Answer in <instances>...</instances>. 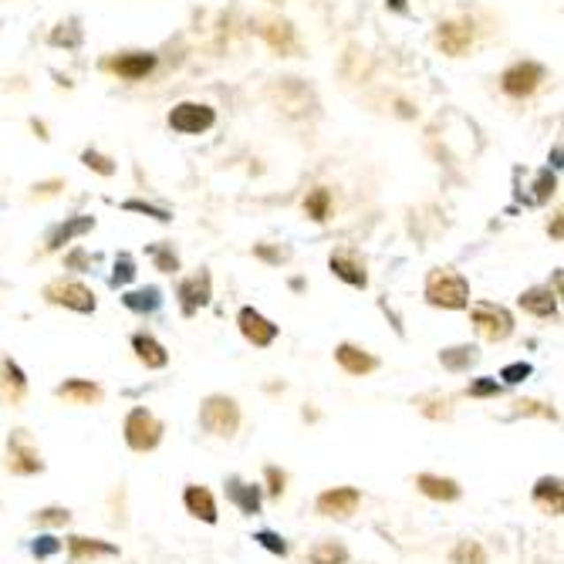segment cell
Returning <instances> with one entry per match:
<instances>
[{"mask_svg": "<svg viewBox=\"0 0 564 564\" xmlns=\"http://www.w3.org/2000/svg\"><path fill=\"white\" fill-rule=\"evenodd\" d=\"M226 490H230V497L240 504V510L244 514H257V507H261V493L254 487H247V484H240V480H230L226 484Z\"/></svg>", "mask_w": 564, "mask_h": 564, "instance_id": "obj_27", "label": "cell"}, {"mask_svg": "<svg viewBox=\"0 0 564 564\" xmlns=\"http://www.w3.org/2000/svg\"><path fill=\"white\" fill-rule=\"evenodd\" d=\"M332 271H335V278H341L345 284H352V287H365L369 284V274H365V263L358 261L352 250H335L332 254Z\"/></svg>", "mask_w": 564, "mask_h": 564, "instance_id": "obj_12", "label": "cell"}, {"mask_svg": "<svg viewBox=\"0 0 564 564\" xmlns=\"http://www.w3.org/2000/svg\"><path fill=\"white\" fill-rule=\"evenodd\" d=\"M126 210H132V213H146V217H152V220H159V224H170V210L163 207H149V203H142V200H129L126 203Z\"/></svg>", "mask_w": 564, "mask_h": 564, "instance_id": "obj_32", "label": "cell"}, {"mask_svg": "<svg viewBox=\"0 0 564 564\" xmlns=\"http://www.w3.org/2000/svg\"><path fill=\"white\" fill-rule=\"evenodd\" d=\"M476 358H480V352H476L473 345H460V348H446V352L439 355V362H443L450 372H463V369H470Z\"/></svg>", "mask_w": 564, "mask_h": 564, "instance_id": "obj_25", "label": "cell"}, {"mask_svg": "<svg viewBox=\"0 0 564 564\" xmlns=\"http://www.w3.org/2000/svg\"><path fill=\"white\" fill-rule=\"evenodd\" d=\"M426 301L436 304V308H446V311L467 308L470 304V284L463 274H456L450 267H439L426 278Z\"/></svg>", "mask_w": 564, "mask_h": 564, "instance_id": "obj_1", "label": "cell"}, {"mask_svg": "<svg viewBox=\"0 0 564 564\" xmlns=\"http://www.w3.org/2000/svg\"><path fill=\"white\" fill-rule=\"evenodd\" d=\"M267 484H271V493L274 497H281L284 493V473L278 467H267Z\"/></svg>", "mask_w": 564, "mask_h": 564, "instance_id": "obj_40", "label": "cell"}, {"mask_svg": "<svg viewBox=\"0 0 564 564\" xmlns=\"http://www.w3.org/2000/svg\"><path fill=\"white\" fill-rule=\"evenodd\" d=\"M473 324L476 332L484 335L487 341H507L510 332H514V318H510L507 308L500 304H490V301H476L473 304Z\"/></svg>", "mask_w": 564, "mask_h": 564, "instance_id": "obj_4", "label": "cell"}, {"mask_svg": "<svg viewBox=\"0 0 564 564\" xmlns=\"http://www.w3.org/2000/svg\"><path fill=\"white\" fill-rule=\"evenodd\" d=\"M304 213H308L311 220L324 224V220H328V213H332V193H328L324 187L311 189V193H308V200H304Z\"/></svg>", "mask_w": 564, "mask_h": 564, "instance_id": "obj_24", "label": "cell"}, {"mask_svg": "<svg viewBox=\"0 0 564 564\" xmlns=\"http://www.w3.org/2000/svg\"><path fill=\"white\" fill-rule=\"evenodd\" d=\"M200 423L207 426L213 436H233L240 426V409L230 395H210L200 409Z\"/></svg>", "mask_w": 564, "mask_h": 564, "instance_id": "obj_2", "label": "cell"}, {"mask_svg": "<svg viewBox=\"0 0 564 564\" xmlns=\"http://www.w3.org/2000/svg\"><path fill=\"white\" fill-rule=\"evenodd\" d=\"M68 517H72V514H68V510H61V507H48V510H41L38 517H34V521H38V524H68Z\"/></svg>", "mask_w": 564, "mask_h": 564, "instance_id": "obj_35", "label": "cell"}, {"mask_svg": "<svg viewBox=\"0 0 564 564\" xmlns=\"http://www.w3.org/2000/svg\"><path fill=\"white\" fill-rule=\"evenodd\" d=\"M500 393V385H497V378H476L470 385V395H476V399H484V395H497Z\"/></svg>", "mask_w": 564, "mask_h": 564, "instance_id": "obj_39", "label": "cell"}, {"mask_svg": "<svg viewBox=\"0 0 564 564\" xmlns=\"http://www.w3.org/2000/svg\"><path fill=\"white\" fill-rule=\"evenodd\" d=\"M122 301H126V308H129V311H139V315H142V311H156V308H159V287L129 291Z\"/></svg>", "mask_w": 564, "mask_h": 564, "instance_id": "obj_28", "label": "cell"}, {"mask_svg": "<svg viewBox=\"0 0 564 564\" xmlns=\"http://www.w3.org/2000/svg\"><path fill=\"white\" fill-rule=\"evenodd\" d=\"M68 551H72L75 561L98 558V554H115L112 545H105V541H88V537H72V541H68Z\"/></svg>", "mask_w": 564, "mask_h": 564, "instance_id": "obj_26", "label": "cell"}, {"mask_svg": "<svg viewBox=\"0 0 564 564\" xmlns=\"http://www.w3.org/2000/svg\"><path fill=\"white\" fill-rule=\"evenodd\" d=\"M415 487L423 490L426 497H433V500H456L460 497V487L453 484L450 476H436V473H419Z\"/></svg>", "mask_w": 564, "mask_h": 564, "instance_id": "obj_19", "label": "cell"}, {"mask_svg": "<svg viewBox=\"0 0 564 564\" xmlns=\"http://www.w3.org/2000/svg\"><path fill=\"white\" fill-rule=\"evenodd\" d=\"M527 376H530V365H527V362H514V365H507V369L500 372V378L510 382V385H514V382H524Z\"/></svg>", "mask_w": 564, "mask_h": 564, "instance_id": "obj_36", "label": "cell"}, {"mask_svg": "<svg viewBox=\"0 0 564 564\" xmlns=\"http://www.w3.org/2000/svg\"><path fill=\"white\" fill-rule=\"evenodd\" d=\"M453 561L456 564H487V554L476 541H460L453 547Z\"/></svg>", "mask_w": 564, "mask_h": 564, "instance_id": "obj_30", "label": "cell"}, {"mask_svg": "<svg viewBox=\"0 0 564 564\" xmlns=\"http://www.w3.org/2000/svg\"><path fill=\"white\" fill-rule=\"evenodd\" d=\"M237 324H240V335H244L250 345H257V348H267L271 341L278 339V324L267 321L261 311H254V308H240Z\"/></svg>", "mask_w": 564, "mask_h": 564, "instance_id": "obj_9", "label": "cell"}, {"mask_svg": "<svg viewBox=\"0 0 564 564\" xmlns=\"http://www.w3.org/2000/svg\"><path fill=\"white\" fill-rule=\"evenodd\" d=\"M545 78H547L545 65H537V61H517V65H510L507 72L500 75V88H504L510 98H527V95H534L541 88Z\"/></svg>", "mask_w": 564, "mask_h": 564, "instance_id": "obj_3", "label": "cell"}, {"mask_svg": "<svg viewBox=\"0 0 564 564\" xmlns=\"http://www.w3.org/2000/svg\"><path fill=\"white\" fill-rule=\"evenodd\" d=\"M78 41H81V31H78L75 24H57L55 31H51V44H68V48H75Z\"/></svg>", "mask_w": 564, "mask_h": 564, "instance_id": "obj_33", "label": "cell"}, {"mask_svg": "<svg viewBox=\"0 0 564 564\" xmlns=\"http://www.w3.org/2000/svg\"><path fill=\"white\" fill-rule=\"evenodd\" d=\"M81 163H85L88 170L102 172V176H115V163L109 159V156H102V152L85 149V152H81Z\"/></svg>", "mask_w": 564, "mask_h": 564, "instance_id": "obj_31", "label": "cell"}, {"mask_svg": "<svg viewBox=\"0 0 564 564\" xmlns=\"http://www.w3.org/2000/svg\"><path fill=\"white\" fill-rule=\"evenodd\" d=\"M345 561H348V551L341 545H335V541H324V545H318L311 551V564H345Z\"/></svg>", "mask_w": 564, "mask_h": 564, "instance_id": "obj_29", "label": "cell"}, {"mask_svg": "<svg viewBox=\"0 0 564 564\" xmlns=\"http://www.w3.org/2000/svg\"><path fill=\"white\" fill-rule=\"evenodd\" d=\"M183 504H187V510L193 517H200L207 524H217V504H213V493L207 487H187Z\"/></svg>", "mask_w": 564, "mask_h": 564, "instance_id": "obj_17", "label": "cell"}, {"mask_svg": "<svg viewBox=\"0 0 564 564\" xmlns=\"http://www.w3.org/2000/svg\"><path fill=\"white\" fill-rule=\"evenodd\" d=\"M179 298H183V311H187V315H193L196 308L210 304V274H196V278L179 284Z\"/></svg>", "mask_w": 564, "mask_h": 564, "instance_id": "obj_16", "label": "cell"}, {"mask_svg": "<svg viewBox=\"0 0 564 564\" xmlns=\"http://www.w3.org/2000/svg\"><path fill=\"white\" fill-rule=\"evenodd\" d=\"M105 68L115 72L118 78H129V81H139L146 78L156 68V55H146V51H135V55H118L112 61H105Z\"/></svg>", "mask_w": 564, "mask_h": 564, "instance_id": "obj_11", "label": "cell"}, {"mask_svg": "<svg viewBox=\"0 0 564 564\" xmlns=\"http://www.w3.org/2000/svg\"><path fill=\"white\" fill-rule=\"evenodd\" d=\"M11 467L18 473H38L41 470V456L31 446H27V436L14 433L11 439Z\"/></svg>", "mask_w": 564, "mask_h": 564, "instance_id": "obj_20", "label": "cell"}, {"mask_svg": "<svg viewBox=\"0 0 564 564\" xmlns=\"http://www.w3.org/2000/svg\"><path fill=\"white\" fill-rule=\"evenodd\" d=\"M534 500H537V504H545L551 514H561V480H558V476H545V480H537V487H534Z\"/></svg>", "mask_w": 564, "mask_h": 564, "instance_id": "obj_23", "label": "cell"}, {"mask_svg": "<svg viewBox=\"0 0 564 564\" xmlns=\"http://www.w3.org/2000/svg\"><path fill=\"white\" fill-rule=\"evenodd\" d=\"M389 4H393L395 11H406V0H389Z\"/></svg>", "mask_w": 564, "mask_h": 564, "instance_id": "obj_42", "label": "cell"}, {"mask_svg": "<svg viewBox=\"0 0 564 564\" xmlns=\"http://www.w3.org/2000/svg\"><path fill=\"white\" fill-rule=\"evenodd\" d=\"M335 358H339V365L345 372H352V376H369L372 369H376L378 362L369 352H362L355 345H339L335 348Z\"/></svg>", "mask_w": 564, "mask_h": 564, "instance_id": "obj_15", "label": "cell"}, {"mask_svg": "<svg viewBox=\"0 0 564 564\" xmlns=\"http://www.w3.org/2000/svg\"><path fill=\"white\" fill-rule=\"evenodd\" d=\"M436 44L443 55L460 57L473 44V24L470 20H443L436 31Z\"/></svg>", "mask_w": 564, "mask_h": 564, "instance_id": "obj_8", "label": "cell"}, {"mask_svg": "<svg viewBox=\"0 0 564 564\" xmlns=\"http://www.w3.org/2000/svg\"><path fill=\"white\" fill-rule=\"evenodd\" d=\"M521 308L537 315V318H551L558 311V294L551 287H530V291L521 294Z\"/></svg>", "mask_w": 564, "mask_h": 564, "instance_id": "obj_13", "label": "cell"}, {"mask_svg": "<svg viewBox=\"0 0 564 564\" xmlns=\"http://www.w3.org/2000/svg\"><path fill=\"white\" fill-rule=\"evenodd\" d=\"M132 348H135V355H139V362H142L146 369H166V362H170L166 348L152 339V335H146V332H139V335L132 339Z\"/></svg>", "mask_w": 564, "mask_h": 564, "instance_id": "obj_14", "label": "cell"}, {"mask_svg": "<svg viewBox=\"0 0 564 564\" xmlns=\"http://www.w3.org/2000/svg\"><path fill=\"white\" fill-rule=\"evenodd\" d=\"M156 263H159V271H166V274H172V271L179 267V257L172 254L170 247H156Z\"/></svg>", "mask_w": 564, "mask_h": 564, "instance_id": "obj_37", "label": "cell"}, {"mask_svg": "<svg viewBox=\"0 0 564 564\" xmlns=\"http://www.w3.org/2000/svg\"><path fill=\"white\" fill-rule=\"evenodd\" d=\"M55 551H57V541H55V537H41L38 545H34V554H38V558H51Z\"/></svg>", "mask_w": 564, "mask_h": 564, "instance_id": "obj_41", "label": "cell"}, {"mask_svg": "<svg viewBox=\"0 0 564 564\" xmlns=\"http://www.w3.org/2000/svg\"><path fill=\"white\" fill-rule=\"evenodd\" d=\"M44 298L51 304H65V308H72V311H81V315L95 311V294L85 284H75V281L48 284V287H44Z\"/></svg>", "mask_w": 564, "mask_h": 564, "instance_id": "obj_7", "label": "cell"}, {"mask_svg": "<svg viewBox=\"0 0 564 564\" xmlns=\"http://www.w3.org/2000/svg\"><path fill=\"white\" fill-rule=\"evenodd\" d=\"M24 389H27V378H24V372L18 369V362L4 358V362H0V393L11 395V399H20Z\"/></svg>", "mask_w": 564, "mask_h": 564, "instance_id": "obj_22", "label": "cell"}, {"mask_svg": "<svg viewBox=\"0 0 564 564\" xmlns=\"http://www.w3.org/2000/svg\"><path fill=\"white\" fill-rule=\"evenodd\" d=\"M95 226L92 217H72L68 224H61L51 230V237H48V250H61L65 244H72L75 237H81V233H88Z\"/></svg>", "mask_w": 564, "mask_h": 564, "instance_id": "obj_18", "label": "cell"}, {"mask_svg": "<svg viewBox=\"0 0 564 564\" xmlns=\"http://www.w3.org/2000/svg\"><path fill=\"white\" fill-rule=\"evenodd\" d=\"M126 439H129L132 450L139 453L156 450L159 439H163V423L146 409H132L129 419H126Z\"/></svg>", "mask_w": 564, "mask_h": 564, "instance_id": "obj_5", "label": "cell"}, {"mask_svg": "<svg viewBox=\"0 0 564 564\" xmlns=\"http://www.w3.org/2000/svg\"><path fill=\"white\" fill-rule=\"evenodd\" d=\"M213 122H217V112L203 102H179L170 112V129L183 132V135H200V132L213 129Z\"/></svg>", "mask_w": 564, "mask_h": 564, "instance_id": "obj_6", "label": "cell"}, {"mask_svg": "<svg viewBox=\"0 0 564 564\" xmlns=\"http://www.w3.org/2000/svg\"><path fill=\"white\" fill-rule=\"evenodd\" d=\"M358 507V490L355 487H335L324 490L318 497V514L324 517H352Z\"/></svg>", "mask_w": 564, "mask_h": 564, "instance_id": "obj_10", "label": "cell"}, {"mask_svg": "<svg viewBox=\"0 0 564 564\" xmlns=\"http://www.w3.org/2000/svg\"><path fill=\"white\" fill-rule=\"evenodd\" d=\"M257 541H261L271 554H287V545H284L278 534H271V530H261V534H257Z\"/></svg>", "mask_w": 564, "mask_h": 564, "instance_id": "obj_38", "label": "cell"}, {"mask_svg": "<svg viewBox=\"0 0 564 564\" xmlns=\"http://www.w3.org/2000/svg\"><path fill=\"white\" fill-rule=\"evenodd\" d=\"M57 395H61V399H68V402H78V406H92V402H98V399H102V389H98L95 382L72 378V382L57 385Z\"/></svg>", "mask_w": 564, "mask_h": 564, "instance_id": "obj_21", "label": "cell"}, {"mask_svg": "<svg viewBox=\"0 0 564 564\" xmlns=\"http://www.w3.org/2000/svg\"><path fill=\"white\" fill-rule=\"evenodd\" d=\"M132 278H135V263H132L129 254H122L118 261H115V274H112V284L118 287V284H129Z\"/></svg>", "mask_w": 564, "mask_h": 564, "instance_id": "obj_34", "label": "cell"}]
</instances>
